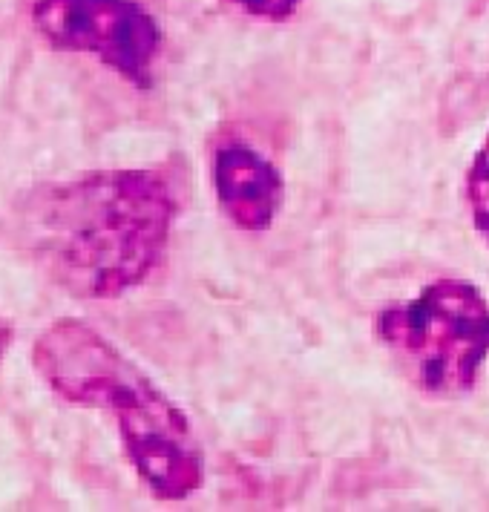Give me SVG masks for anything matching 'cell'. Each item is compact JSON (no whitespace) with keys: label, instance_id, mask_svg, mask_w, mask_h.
I'll list each match as a JSON object with an SVG mask.
<instances>
[{"label":"cell","instance_id":"6da1fadb","mask_svg":"<svg viewBox=\"0 0 489 512\" xmlns=\"http://www.w3.org/2000/svg\"><path fill=\"white\" fill-rule=\"evenodd\" d=\"M176 196L156 170H98L38 190L24 210L29 254L84 300H113L162 262Z\"/></svg>","mask_w":489,"mask_h":512},{"label":"cell","instance_id":"7a4b0ae2","mask_svg":"<svg viewBox=\"0 0 489 512\" xmlns=\"http://www.w3.org/2000/svg\"><path fill=\"white\" fill-rule=\"evenodd\" d=\"M35 369L64 400L110 412L139 478L162 501H185L205 484V452L187 415L81 320H58L35 343Z\"/></svg>","mask_w":489,"mask_h":512},{"label":"cell","instance_id":"3957f363","mask_svg":"<svg viewBox=\"0 0 489 512\" xmlns=\"http://www.w3.org/2000/svg\"><path fill=\"white\" fill-rule=\"evenodd\" d=\"M377 337L420 392L464 397L489 357V303L472 282L443 277L383 308Z\"/></svg>","mask_w":489,"mask_h":512},{"label":"cell","instance_id":"277c9868","mask_svg":"<svg viewBox=\"0 0 489 512\" xmlns=\"http://www.w3.org/2000/svg\"><path fill=\"white\" fill-rule=\"evenodd\" d=\"M35 26L52 47L95 55L141 90L153 81L162 29L136 0H38Z\"/></svg>","mask_w":489,"mask_h":512},{"label":"cell","instance_id":"5b68a950","mask_svg":"<svg viewBox=\"0 0 489 512\" xmlns=\"http://www.w3.org/2000/svg\"><path fill=\"white\" fill-rule=\"evenodd\" d=\"M219 210L239 231H265L282 205V173L248 144H225L213 156Z\"/></svg>","mask_w":489,"mask_h":512},{"label":"cell","instance_id":"8992f818","mask_svg":"<svg viewBox=\"0 0 489 512\" xmlns=\"http://www.w3.org/2000/svg\"><path fill=\"white\" fill-rule=\"evenodd\" d=\"M466 202H469L475 231L481 233V239L489 245V133L466 170Z\"/></svg>","mask_w":489,"mask_h":512},{"label":"cell","instance_id":"52a82bcc","mask_svg":"<svg viewBox=\"0 0 489 512\" xmlns=\"http://www.w3.org/2000/svg\"><path fill=\"white\" fill-rule=\"evenodd\" d=\"M242 12L262 21H285L297 12L300 0H233Z\"/></svg>","mask_w":489,"mask_h":512},{"label":"cell","instance_id":"ba28073f","mask_svg":"<svg viewBox=\"0 0 489 512\" xmlns=\"http://www.w3.org/2000/svg\"><path fill=\"white\" fill-rule=\"evenodd\" d=\"M3 340H6V328L0 326V349H3Z\"/></svg>","mask_w":489,"mask_h":512}]
</instances>
